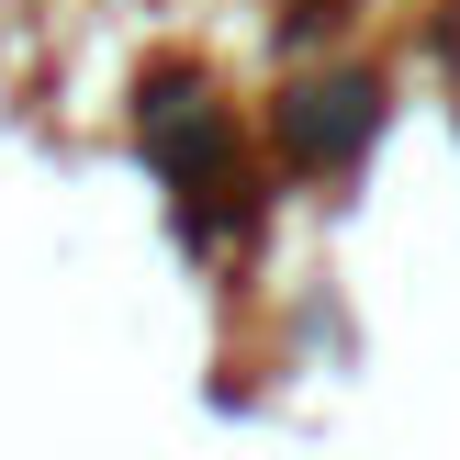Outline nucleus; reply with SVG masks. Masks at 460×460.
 Here are the masks:
<instances>
[{"mask_svg": "<svg viewBox=\"0 0 460 460\" xmlns=\"http://www.w3.org/2000/svg\"><path fill=\"white\" fill-rule=\"evenodd\" d=\"M270 124H281V157H292V169H349V157L371 146V124H382V79H371V67L292 79Z\"/></svg>", "mask_w": 460, "mask_h": 460, "instance_id": "nucleus-1", "label": "nucleus"}]
</instances>
